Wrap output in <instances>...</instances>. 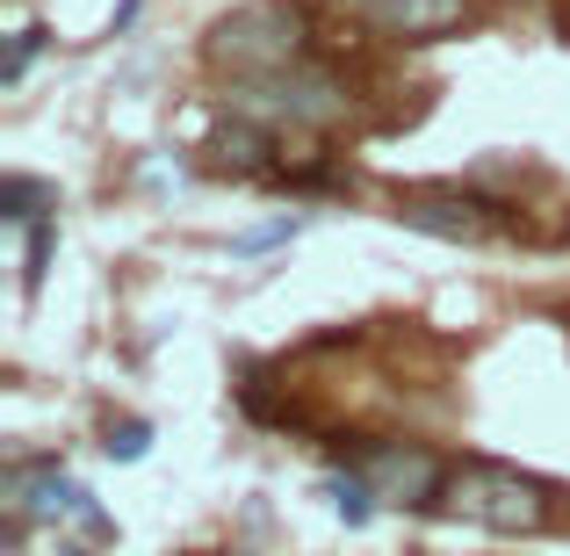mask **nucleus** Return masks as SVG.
Instances as JSON below:
<instances>
[{"mask_svg":"<svg viewBox=\"0 0 570 556\" xmlns=\"http://www.w3.org/2000/svg\"><path fill=\"white\" fill-rule=\"evenodd\" d=\"M441 506L455 520H470V528H491V535H534V528H549V485L505 470V462H462V470H448Z\"/></svg>","mask_w":570,"mask_h":556,"instance_id":"nucleus-1","label":"nucleus"},{"mask_svg":"<svg viewBox=\"0 0 570 556\" xmlns=\"http://www.w3.org/2000/svg\"><path fill=\"white\" fill-rule=\"evenodd\" d=\"M209 66L232 80H261V72H289L304 66V22L282 0H253V8L224 14L209 29Z\"/></svg>","mask_w":570,"mask_h":556,"instance_id":"nucleus-2","label":"nucleus"},{"mask_svg":"<svg viewBox=\"0 0 570 556\" xmlns=\"http://www.w3.org/2000/svg\"><path fill=\"white\" fill-rule=\"evenodd\" d=\"M232 109L246 116V124H289V130H318L333 124L340 109H347V95H340L333 72H311V66H289V72H261V80H238L232 87Z\"/></svg>","mask_w":570,"mask_h":556,"instance_id":"nucleus-3","label":"nucleus"},{"mask_svg":"<svg viewBox=\"0 0 570 556\" xmlns=\"http://www.w3.org/2000/svg\"><path fill=\"white\" fill-rule=\"evenodd\" d=\"M354 470L368 477V491H376L383 506H433L448 491V470L426 456V448H397V441H376Z\"/></svg>","mask_w":570,"mask_h":556,"instance_id":"nucleus-4","label":"nucleus"},{"mask_svg":"<svg viewBox=\"0 0 570 556\" xmlns=\"http://www.w3.org/2000/svg\"><path fill=\"white\" fill-rule=\"evenodd\" d=\"M340 8L397 43H433V37L470 22V0H340Z\"/></svg>","mask_w":570,"mask_h":556,"instance_id":"nucleus-5","label":"nucleus"},{"mask_svg":"<svg viewBox=\"0 0 570 556\" xmlns=\"http://www.w3.org/2000/svg\"><path fill=\"white\" fill-rule=\"evenodd\" d=\"M397 224L433 232V238H484V232H499V203H476L462 188H426L397 203Z\"/></svg>","mask_w":570,"mask_h":556,"instance_id":"nucleus-6","label":"nucleus"},{"mask_svg":"<svg viewBox=\"0 0 570 556\" xmlns=\"http://www.w3.org/2000/svg\"><path fill=\"white\" fill-rule=\"evenodd\" d=\"M8 506H14V520H80L87 514V491L72 485L58 462H29V470H14Z\"/></svg>","mask_w":570,"mask_h":556,"instance_id":"nucleus-7","label":"nucleus"},{"mask_svg":"<svg viewBox=\"0 0 570 556\" xmlns=\"http://www.w3.org/2000/svg\"><path fill=\"white\" fill-rule=\"evenodd\" d=\"M51 209H58V195L43 188V182H29V174H8V182H0V217L8 224H51Z\"/></svg>","mask_w":570,"mask_h":556,"instance_id":"nucleus-8","label":"nucleus"},{"mask_svg":"<svg viewBox=\"0 0 570 556\" xmlns=\"http://www.w3.org/2000/svg\"><path fill=\"white\" fill-rule=\"evenodd\" d=\"M325 499H333V514L347 520V528H368V514H376V491H368V477L362 470H347V477H325Z\"/></svg>","mask_w":570,"mask_h":556,"instance_id":"nucleus-9","label":"nucleus"},{"mask_svg":"<svg viewBox=\"0 0 570 556\" xmlns=\"http://www.w3.org/2000/svg\"><path fill=\"white\" fill-rule=\"evenodd\" d=\"M101 448H109L116 462H138L145 448H153V427H145V419H109V441Z\"/></svg>","mask_w":570,"mask_h":556,"instance_id":"nucleus-10","label":"nucleus"},{"mask_svg":"<svg viewBox=\"0 0 570 556\" xmlns=\"http://www.w3.org/2000/svg\"><path fill=\"white\" fill-rule=\"evenodd\" d=\"M51 224H29V261H22V290H43V267H51Z\"/></svg>","mask_w":570,"mask_h":556,"instance_id":"nucleus-11","label":"nucleus"},{"mask_svg":"<svg viewBox=\"0 0 570 556\" xmlns=\"http://www.w3.org/2000/svg\"><path fill=\"white\" fill-rule=\"evenodd\" d=\"M37 43H43V29H14V43H8V66H0V80H22L29 72V58H37Z\"/></svg>","mask_w":570,"mask_h":556,"instance_id":"nucleus-12","label":"nucleus"},{"mask_svg":"<svg viewBox=\"0 0 570 556\" xmlns=\"http://www.w3.org/2000/svg\"><path fill=\"white\" fill-rule=\"evenodd\" d=\"M296 232H304V217H275V224H261V232L238 238V253H267V246H282V238H296Z\"/></svg>","mask_w":570,"mask_h":556,"instance_id":"nucleus-13","label":"nucleus"},{"mask_svg":"<svg viewBox=\"0 0 570 556\" xmlns=\"http://www.w3.org/2000/svg\"><path fill=\"white\" fill-rule=\"evenodd\" d=\"M72 556H80V549H72Z\"/></svg>","mask_w":570,"mask_h":556,"instance_id":"nucleus-14","label":"nucleus"}]
</instances>
